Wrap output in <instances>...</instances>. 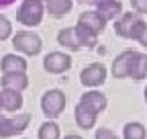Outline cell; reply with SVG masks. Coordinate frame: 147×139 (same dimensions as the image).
<instances>
[{
  "label": "cell",
  "instance_id": "cell-2",
  "mask_svg": "<svg viewBox=\"0 0 147 139\" xmlns=\"http://www.w3.org/2000/svg\"><path fill=\"white\" fill-rule=\"evenodd\" d=\"M43 10H45V6L41 0H23L21 8L16 12V19L25 27H37L43 21Z\"/></svg>",
  "mask_w": 147,
  "mask_h": 139
},
{
  "label": "cell",
  "instance_id": "cell-4",
  "mask_svg": "<svg viewBox=\"0 0 147 139\" xmlns=\"http://www.w3.org/2000/svg\"><path fill=\"white\" fill-rule=\"evenodd\" d=\"M63 109H65V94L61 90L53 88V90L43 92V96H41V111L45 113L47 119L59 117Z\"/></svg>",
  "mask_w": 147,
  "mask_h": 139
},
{
  "label": "cell",
  "instance_id": "cell-24",
  "mask_svg": "<svg viewBox=\"0 0 147 139\" xmlns=\"http://www.w3.org/2000/svg\"><path fill=\"white\" fill-rule=\"evenodd\" d=\"M137 43H139L141 47H145V49H147V29H145V31L141 33V37L137 39Z\"/></svg>",
  "mask_w": 147,
  "mask_h": 139
},
{
  "label": "cell",
  "instance_id": "cell-20",
  "mask_svg": "<svg viewBox=\"0 0 147 139\" xmlns=\"http://www.w3.org/2000/svg\"><path fill=\"white\" fill-rule=\"evenodd\" d=\"M125 139H145V127L141 123H127L123 127Z\"/></svg>",
  "mask_w": 147,
  "mask_h": 139
},
{
  "label": "cell",
  "instance_id": "cell-28",
  "mask_svg": "<svg viewBox=\"0 0 147 139\" xmlns=\"http://www.w3.org/2000/svg\"><path fill=\"white\" fill-rule=\"evenodd\" d=\"M143 94H145V102H147V88H145V92H143Z\"/></svg>",
  "mask_w": 147,
  "mask_h": 139
},
{
  "label": "cell",
  "instance_id": "cell-13",
  "mask_svg": "<svg viewBox=\"0 0 147 139\" xmlns=\"http://www.w3.org/2000/svg\"><path fill=\"white\" fill-rule=\"evenodd\" d=\"M133 51L135 49H125L123 53L115 59V63H113V76L115 78H129V67H131V57H133Z\"/></svg>",
  "mask_w": 147,
  "mask_h": 139
},
{
  "label": "cell",
  "instance_id": "cell-3",
  "mask_svg": "<svg viewBox=\"0 0 147 139\" xmlns=\"http://www.w3.org/2000/svg\"><path fill=\"white\" fill-rule=\"evenodd\" d=\"M31 123V115L29 113H21L14 117H4L0 115V139L6 137H14L18 133H23Z\"/></svg>",
  "mask_w": 147,
  "mask_h": 139
},
{
  "label": "cell",
  "instance_id": "cell-1",
  "mask_svg": "<svg viewBox=\"0 0 147 139\" xmlns=\"http://www.w3.org/2000/svg\"><path fill=\"white\" fill-rule=\"evenodd\" d=\"M145 29H147V23L139 16V12H125L115 21V33L121 39L137 41Z\"/></svg>",
  "mask_w": 147,
  "mask_h": 139
},
{
  "label": "cell",
  "instance_id": "cell-9",
  "mask_svg": "<svg viewBox=\"0 0 147 139\" xmlns=\"http://www.w3.org/2000/svg\"><path fill=\"white\" fill-rule=\"evenodd\" d=\"M23 107V96L18 90H10V88H2L0 90V109L6 113H16Z\"/></svg>",
  "mask_w": 147,
  "mask_h": 139
},
{
  "label": "cell",
  "instance_id": "cell-14",
  "mask_svg": "<svg viewBox=\"0 0 147 139\" xmlns=\"http://www.w3.org/2000/svg\"><path fill=\"white\" fill-rule=\"evenodd\" d=\"M80 102L84 104V107H88L90 111H94L96 115L106 109V96H104L102 92H98V90H90V92L82 94Z\"/></svg>",
  "mask_w": 147,
  "mask_h": 139
},
{
  "label": "cell",
  "instance_id": "cell-10",
  "mask_svg": "<svg viewBox=\"0 0 147 139\" xmlns=\"http://www.w3.org/2000/svg\"><path fill=\"white\" fill-rule=\"evenodd\" d=\"M0 86L2 88H10V90H25L29 86V78L25 72H6L0 76Z\"/></svg>",
  "mask_w": 147,
  "mask_h": 139
},
{
  "label": "cell",
  "instance_id": "cell-23",
  "mask_svg": "<svg viewBox=\"0 0 147 139\" xmlns=\"http://www.w3.org/2000/svg\"><path fill=\"white\" fill-rule=\"evenodd\" d=\"M96 139H119L110 129H98L96 131Z\"/></svg>",
  "mask_w": 147,
  "mask_h": 139
},
{
  "label": "cell",
  "instance_id": "cell-22",
  "mask_svg": "<svg viewBox=\"0 0 147 139\" xmlns=\"http://www.w3.org/2000/svg\"><path fill=\"white\" fill-rule=\"evenodd\" d=\"M131 6L139 14H147V0H131Z\"/></svg>",
  "mask_w": 147,
  "mask_h": 139
},
{
  "label": "cell",
  "instance_id": "cell-25",
  "mask_svg": "<svg viewBox=\"0 0 147 139\" xmlns=\"http://www.w3.org/2000/svg\"><path fill=\"white\" fill-rule=\"evenodd\" d=\"M80 4H90V6H96V4H100L102 0H78Z\"/></svg>",
  "mask_w": 147,
  "mask_h": 139
},
{
  "label": "cell",
  "instance_id": "cell-21",
  "mask_svg": "<svg viewBox=\"0 0 147 139\" xmlns=\"http://www.w3.org/2000/svg\"><path fill=\"white\" fill-rule=\"evenodd\" d=\"M10 33H12V25L10 21L6 19V16H0V41H4L10 37Z\"/></svg>",
  "mask_w": 147,
  "mask_h": 139
},
{
  "label": "cell",
  "instance_id": "cell-19",
  "mask_svg": "<svg viewBox=\"0 0 147 139\" xmlns=\"http://www.w3.org/2000/svg\"><path fill=\"white\" fill-rule=\"evenodd\" d=\"M39 139H59V125L55 121H45L39 127Z\"/></svg>",
  "mask_w": 147,
  "mask_h": 139
},
{
  "label": "cell",
  "instance_id": "cell-12",
  "mask_svg": "<svg viewBox=\"0 0 147 139\" xmlns=\"http://www.w3.org/2000/svg\"><path fill=\"white\" fill-rule=\"evenodd\" d=\"M129 76H131L135 82H141V80L147 78V55H145V53L133 51L131 67H129Z\"/></svg>",
  "mask_w": 147,
  "mask_h": 139
},
{
  "label": "cell",
  "instance_id": "cell-7",
  "mask_svg": "<svg viewBox=\"0 0 147 139\" xmlns=\"http://www.w3.org/2000/svg\"><path fill=\"white\" fill-rule=\"evenodd\" d=\"M43 67L49 74H63L71 67V57L67 53H61V51H53V53L45 55Z\"/></svg>",
  "mask_w": 147,
  "mask_h": 139
},
{
  "label": "cell",
  "instance_id": "cell-15",
  "mask_svg": "<svg viewBox=\"0 0 147 139\" xmlns=\"http://www.w3.org/2000/svg\"><path fill=\"white\" fill-rule=\"evenodd\" d=\"M0 72L6 74V72H27V59L21 55H14L8 53L0 59Z\"/></svg>",
  "mask_w": 147,
  "mask_h": 139
},
{
  "label": "cell",
  "instance_id": "cell-5",
  "mask_svg": "<svg viewBox=\"0 0 147 139\" xmlns=\"http://www.w3.org/2000/svg\"><path fill=\"white\" fill-rule=\"evenodd\" d=\"M41 45H43L41 37L35 33H29V31H21L12 37V47L25 55H37L41 51Z\"/></svg>",
  "mask_w": 147,
  "mask_h": 139
},
{
  "label": "cell",
  "instance_id": "cell-17",
  "mask_svg": "<svg viewBox=\"0 0 147 139\" xmlns=\"http://www.w3.org/2000/svg\"><path fill=\"white\" fill-rule=\"evenodd\" d=\"M57 43L65 49H74V51H78L82 47L80 39H78V33H76V27H67V29H61L57 33Z\"/></svg>",
  "mask_w": 147,
  "mask_h": 139
},
{
  "label": "cell",
  "instance_id": "cell-26",
  "mask_svg": "<svg viewBox=\"0 0 147 139\" xmlns=\"http://www.w3.org/2000/svg\"><path fill=\"white\" fill-rule=\"evenodd\" d=\"M14 2H16V0H0V8H6V6H10Z\"/></svg>",
  "mask_w": 147,
  "mask_h": 139
},
{
  "label": "cell",
  "instance_id": "cell-16",
  "mask_svg": "<svg viewBox=\"0 0 147 139\" xmlns=\"http://www.w3.org/2000/svg\"><path fill=\"white\" fill-rule=\"evenodd\" d=\"M94 8H96V12L102 16L106 23L113 21V19H117V16H121V10H123V6H121L119 0H102V2L96 4Z\"/></svg>",
  "mask_w": 147,
  "mask_h": 139
},
{
  "label": "cell",
  "instance_id": "cell-11",
  "mask_svg": "<svg viewBox=\"0 0 147 139\" xmlns=\"http://www.w3.org/2000/svg\"><path fill=\"white\" fill-rule=\"evenodd\" d=\"M96 113L94 111H90L88 107H84L82 102H78L76 104V111H74V119H76V125L80 127V129H92L96 125Z\"/></svg>",
  "mask_w": 147,
  "mask_h": 139
},
{
  "label": "cell",
  "instance_id": "cell-6",
  "mask_svg": "<svg viewBox=\"0 0 147 139\" xmlns=\"http://www.w3.org/2000/svg\"><path fill=\"white\" fill-rule=\"evenodd\" d=\"M104 80H106V67L102 63H90L80 72V82L88 88L104 84Z\"/></svg>",
  "mask_w": 147,
  "mask_h": 139
},
{
  "label": "cell",
  "instance_id": "cell-18",
  "mask_svg": "<svg viewBox=\"0 0 147 139\" xmlns=\"http://www.w3.org/2000/svg\"><path fill=\"white\" fill-rule=\"evenodd\" d=\"M45 10L49 12V16H53V19H61L63 14H67L74 6L71 0H45Z\"/></svg>",
  "mask_w": 147,
  "mask_h": 139
},
{
  "label": "cell",
  "instance_id": "cell-8",
  "mask_svg": "<svg viewBox=\"0 0 147 139\" xmlns=\"http://www.w3.org/2000/svg\"><path fill=\"white\" fill-rule=\"evenodd\" d=\"M78 25L84 27L86 31H90L92 35H96V37L106 29V21L102 19L96 10H86V12H82V14L78 16Z\"/></svg>",
  "mask_w": 147,
  "mask_h": 139
},
{
  "label": "cell",
  "instance_id": "cell-27",
  "mask_svg": "<svg viewBox=\"0 0 147 139\" xmlns=\"http://www.w3.org/2000/svg\"><path fill=\"white\" fill-rule=\"evenodd\" d=\"M63 139H82V137H80V135H65Z\"/></svg>",
  "mask_w": 147,
  "mask_h": 139
}]
</instances>
